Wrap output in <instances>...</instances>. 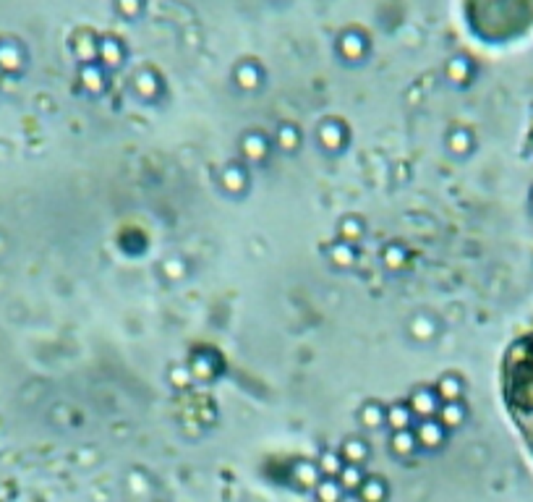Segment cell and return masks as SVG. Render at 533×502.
I'll return each instance as SVG.
<instances>
[{
	"label": "cell",
	"mask_w": 533,
	"mask_h": 502,
	"mask_svg": "<svg viewBox=\"0 0 533 502\" xmlns=\"http://www.w3.org/2000/svg\"><path fill=\"white\" fill-rule=\"evenodd\" d=\"M507 390L512 411H515L528 442L533 445V338H528L520 348H515L510 358Z\"/></svg>",
	"instance_id": "obj_1"
},
{
	"label": "cell",
	"mask_w": 533,
	"mask_h": 502,
	"mask_svg": "<svg viewBox=\"0 0 533 502\" xmlns=\"http://www.w3.org/2000/svg\"><path fill=\"white\" fill-rule=\"evenodd\" d=\"M476 21L494 37H512L533 26V0H476Z\"/></svg>",
	"instance_id": "obj_2"
},
{
	"label": "cell",
	"mask_w": 533,
	"mask_h": 502,
	"mask_svg": "<svg viewBox=\"0 0 533 502\" xmlns=\"http://www.w3.org/2000/svg\"><path fill=\"white\" fill-rule=\"evenodd\" d=\"M220 188L230 196H243L249 191V171L243 162H227L220 171Z\"/></svg>",
	"instance_id": "obj_3"
},
{
	"label": "cell",
	"mask_w": 533,
	"mask_h": 502,
	"mask_svg": "<svg viewBox=\"0 0 533 502\" xmlns=\"http://www.w3.org/2000/svg\"><path fill=\"white\" fill-rule=\"evenodd\" d=\"M316 139H319V144H322L324 152L335 154L345 149L348 131L340 121H324L322 126H319V131H316Z\"/></svg>",
	"instance_id": "obj_4"
},
{
	"label": "cell",
	"mask_w": 533,
	"mask_h": 502,
	"mask_svg": "<svg viewBox=\"0 0 533 502\" xmlns=\"http://www.w3.org/2000/svg\"><path fill=\"white\" fill-rule=\"evenodd\" d=\"M408 405H411L413 416H419V419H431V416H436L442 400H439L434 388H416Z\"/></svg>",
	"instance_id": "obj_5"
},
{
	"label": "cell",
	"mask_w": 533,
	"mask_h": 502,
	"mask_svg": "<svg viewBox=\"0 0 533 502\" xmlns=\"http://www.w3.org/2000/svg\"><path fill=\"white\" fill-rule=\"evenodd\" d=\"M266 154H269V141H266L264 134L249 131V134L241 139V157L249 162V165H262V162L266 160Z\"/></svg>",
	"instance_id": "obj_6"
},
{
	"label": "cell",
	"mask_w": 533,
	"mask_h": 502,
	"mask_svg": "<svg viewBox=\"0 0 533 502\" xmlns=\"http://www.w3.org/2000/svg\"><path fill=\"white\" fill-rule=\"evenodd\" d=\"M327 260H330V265L335 269H350V267H355V262H358V249H355V243L338 238L335 243H330Z\"/></svg>",
	"instance_id": "obj_7"
},
{
	"label": "cell",
	"mask_w": 533,
	"mask_h": 502,
	"mask_svg": "<svg viewBox=\"0 0 533 502\" xmlns=\"http://www.w3.org/2000/svg\"><path fill=\"white\" fill-rule=\"evenodd\" d=\"M408 332H411L413 341L431 343L436 338V332H439V322L431 314L421 311V314H413V319L408 322Z\"/></svg>",
	"instance_id": "obj_8"
},
{
	"label": "cell",
	"mask_w": 533,
	"mask_h": 502,
	"mask_svg": "<svg viewBox=\"0 0 533 502\" xmlns=\"http://www.w3.org/2000/svg\"><path fill=\"white\" fill-rule=\"evenodd\" d=\"M188 369H191V374H194L196 380H212L220 372V361L210 351H199V353H194Z\"/></svg>",
	"instance_id": "obj_9"
},
{
	"label": "cell",
	"mask_w": 533,
	"mask_h": 502,
	"mask_svg": "<svg viewBox=\"0 0 533 502\" xmlns=\"http://www.w3.org/2000/svg\"><path fill=\"white\" fill-rule=\"evenodd\" d=\"M416 439L424 447L434 450V447H439L444 442V427L436 419H421L419 429H416Z\"/></svg>",
	"instance_id": "obj_10"
},
{
	"label": "cell",
	"mask_w": 533,
	"mask_h": 502,
	"mask_svg": "<svg viewBox=\"0 0 533 502\" xmlns=\"http://www.w3.org/2000/svg\"><path fill=\"white\" fill-rule=\"evenodd\" d=\"M364 235H366V223H364V218H361V215L350 212V215H345V218H340L338 238H343V241H350V243H358Z\"/></svg>",
	"instance_id": "obj_11"
},
{
	"label": "cell",
	"mask_w": 533,
	"mask_h": 502,
	"mask_svg": "<svg viewBox=\"0 0 533 502\" xmlns=\"http://www.w3.org/2000/svg\"><path fill=\"white\" fill-rule=\"evenodd\" d=\"M434 390L442 403H453V400H461L463 395V380L458 374H442Z\"/></svg>",
	"instance_id": "obj_12"
},
{
	"label": "cell",
	"mask_w": 533,
	"mask_h": 502,
	"mask_svg": "<svg viewBox=\"0 0 533 502\" xmlns=\"http://www.w3.org/2000/svg\"><path fill=\"white\" fill-rule=\"evenodd\" d=\"M408 260H411V254H408V249H405L403 243H389L387 249L382 251V262H384V267H387L389 272L405 269L408 267Z\"/></svg>",
	"instance_id": "obj_13"
},
{
	"label": "cell",
	"mask_w": 533,
	"mask_h": 502,
	"mask_svg": "<svg viewBox=\"0 0 533 502\" xmlns=\"http://www.w3.org/2000/svg\"><path fill=\"white\" fill-rule=\"evenodd\" d=\"M275 144L283 149V152L293 154V152H298V146H301V131L293 126V123H283L280 129H277L275 134Z\"/></svg>",
	"instance_id": "obj_14"
},
{
	"label": "cell",
	"mask_w": 533,
	"mask_h": 502,
	"mask_svg": "<svg viewBox=\"0 0 533 502\" xmlns=\"http://www.w3.org/2000/svg\"><path fill=\"white\" fill-rule=\"evenodd\" d=\"M463 419H465V408H463L461 400H453V403H442L439 411H436V422L442 427H461Z\"/></svg>",
	"instance_id": "obj_15"
},
{
	"label": "cell",
	"mask_w": 533,
	"mask_h": 502,
	"mask_svg": "<svg viewBox=\"0 0 533 502\" xmlns=\"http://www.w3.org/2000/svg\"><path fill=\"white\" fill-rule=\"evenodd\" d=\"M413 419V411L408 403H397L387 411V422L395 427V429H408V424Z\"/></svg>",
	"instance_id": "obj_16"
},
{
	"label": "cell",
	"mask_w": 533,
	"mask_h": 502,
	"mask_svg": "<svg viewBox=\"0 0 533 502\" xmlns=\"http://www.w3.org/2000/svg\"><path fill=\"white\" fill-rule=\"evenodd\" d=\"M470 146H473V141H470V134L463 129H455L450 137H447V149L453 154H468Z\"/></svg>",
	"instance_id": "obj_17"
},
{
	"label": "cell",
	"mask_w": 533,
	"mask_h": 502,
	"mask_svg": "<svg viewBox=\"0 0 533 502\" xmlns=\"http://www.w3.org/2000/svg\"><path fill=\"white\" fill-rule=\"evenodd\" d=\"M384 419H387V411H384L377 400H372V403H366L364 408H361V422H364L366 427H379Z\"/></svg>",
	"instance_id": "obj_18"
},
{
	"label": "cell",
	"mask_w": 533,
	"mask_h": 502,
	"mask_svg": "<svg viewBox=\"0 0 533 502\" xmlns=\"http://www.w3.org/2000/svg\"><path fill=\"white\" fill-rule=\"evenodd\" d=\"M416 434L408 429H397V434L392 437V450H395L397 455H411L413 453V447H416Z\"/></svg>",
	"instance_id": "obj_19"
},
{
	"label": "cell",
	"mask_w": 533,
	"mask_h": 502,
	"mask_svg": "<svg viewBox=\"0 0 533 502\" xmlns=\"http://www.w3.org/2000/svg\"><path fill=\"white\" fill-rule=\"evenodd\" d=\"M361 497H364V502L384 500V484H382V479H369V481H364V484H361Z\"/></svg>",
	"instance_id": "obj_20"
},
{
	"label": "cell",
	"mask_w": 533,
	"mask_h": 502,
	"mask_svg": "<svg viewBox=\"0 0 533 502\" xmlns=\"http://www.w3.org/2000/svg\"><path fill=\"white\" fill-rule=\"evenodd\" d=\"M316 494H319V502H338L340 494H343V484L340 481H322L319 484V489H316Z\"/></svg>",
	"instance_id": "obj_21"
},
{
	"label": "cell",
	"mask_w": 533,
	"mask_h": 502,
	"mask_svg": "<svg viewBox=\"0 0 533 502\" xmlns=\"http://www.w3.org/2000/svg\"><path fill=\"white\" fill-rule=\"evenodd\" d=\"M186 262L181 260V257H173V260H168L165 265H162V275L168 277V280H181V277H186Z\"/></svg>",
	"instance_id": "obj_22"
},
{
	"label": "cell",
	"mask_w": 533,
	"mask_h": 502,
	"mask_svg": "<svg viewBox=\"0 0 533 502\" xmlns=\"http://www.w3.org/2000/svg\"><path fill=\"white\" fill-rule=\"evenodd\" d=\"M343 453H345L348 461L358 466V463H364V458H366V445L361 442V439H350V442L345 445V450H343Z\"/></svg>",
	"instance_id": "obj_23"
},
{
	"label": "cell",
	"mask_w": 533,
	"mask_h": 502,
	"mask_svg": "<svg viewBox=\"0 0 533 502\" xmlns=\"http://www.w3.org/2000/svg\"><path fill=\"white\" fill-rule=\"evenodd\" d=\"M340 481H343V486H358V484H361V471H358V466H355V463H350V466H343V471H340Z\"/></svg>",
	"instance_id": "obj_24"
},
{
	"label": "cell",
	"mask_w": 533,
	"mask_h": 502,
	"mask_svg": "<svg viewBox=\"0 0 533 502\" xmlns=\"http://www.w3.org/2000/svg\"><path fill=\"white\" fill-rule=\"evenodd\" d=\"M298 479L303 481V484H314V479H316L314 466H308V463H301V466H298Z\"/></svg>",
	"instance_id": "obj_25"
},
{
	"label": "cell",
	"mask_w": 533,
	"mask_h": 502,
	"mask_svg": "<svg viewBox=\"0 0 533 502\" xmlns=\"http://www.w3.org/2000/svg\"><path fill=\"white\" fill-rule=\"evenodd\" d=\"M324 471H330V474H338V471H343V466H340V461L335 458V455H324Z\"/></svg>",
	"instance_id": "obj_26"
},
{
	"label": "cell",
	"mask_w": 533,
	"mask_h": 502,
	"mask_svg": "<svg viewBox=\"0 0 533 502\" xmlns=\"http://www.w3.org/2000/svg\"><path fill=\"white\" fill-rule=\"evenodd\" d=\"M343 50H345L348 55H355V53H358V45H355V40L353 42L345 40V42H343Z\"/></svg>",
	"instance_id": "obj_27"
}]
</instances>
